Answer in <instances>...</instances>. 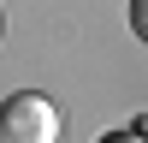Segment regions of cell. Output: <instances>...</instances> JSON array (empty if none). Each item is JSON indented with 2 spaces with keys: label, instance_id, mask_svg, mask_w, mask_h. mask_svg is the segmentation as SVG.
<instances>
[{
  "label": "cell",
  "instance_id": "1",
  "mask_svg": "<svg viewBox=\"0 0 148 143\" xmlns=\"http://www.w3.org/2000/svg\"><path fill=\"white\" fill-rule=\"evenodd\" d=\"M65 119L42 90H12L0 101V143H59Z\"/></svg>",
  "mask_w": 148,
  "mask_h": 143
},
{
  "label": "cell",
  "instance_id": "2",
  "mask_svg": "<svg viewBox=\"0 0 148 143\" xmlns=\"http://www.w3.org/2000/svg\"><path fill=\"white\" fill-rule=\"evenodd\" d=\"M130 30H136V42L148 48V0H130Z\"/></svg>",
  "mask_w": 148,
  "mask_h": 143
},
{
  "label": "cell",
  "instance_id": "3",
  "mask_svg": "<svg viewBox=\"0 0 148 143\" xmlns=\"http://www.w3.org/2000/svg\"><path fill=\"white\" fill-rule=\"evenodd\" d=\"M101 143H148V137H142V131H107Z\"/></svg>",
  "mask_w": 148,
  "mask_h": 143
},
{
  "label": "cell",
  "instance_id": "4",
  "mask_svg": "<svg viewBox=\"0 0 148 143\" xmlns=\"http://www.w3.org/2000/svg\"><path fill=\"white\" fill-rule=\"evenodd\" d=\"M130 131H142V137H148V113H136V119H130Z\"/></svg>",
  "mask_w": 148,
  "mask_h": 143
}]
</instances>
